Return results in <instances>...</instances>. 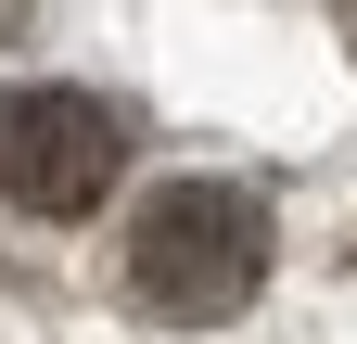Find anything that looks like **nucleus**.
Segmentation results:
<instances>
[{
	"label": "nucleus",
	"instance_id": "1",
	"mask_svg": "<svg viewBox=\"0 0 357 344\" xmlns=\"http://www.w3.org/2000/svg\"><path fill=\"white\" fill-rule=\"evenodd\" d=\"M255 281H268V217L230 179H166L141 217H128V293H141L153 319H178V331L243 319Z\"/></svg>",
	"mask_w": 357,
	"mask_h": 344
},
{
	"label": "nucleus",
	"instance_id": "2",
	"mask_svg": "<svg viewBox=\"0 0 357 344\" xmlns=\"http://www.w3.org/2000/svg\"><path fill=\"white\" fill-rule=\"evenodd\" d=\"M128 166V115L102 90H13L0 102V191L26 217H89Z\"/></svg>",
	"mask_w": 357,
	"mask_h": 344
}]
</instances>
